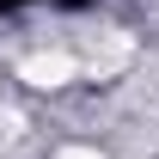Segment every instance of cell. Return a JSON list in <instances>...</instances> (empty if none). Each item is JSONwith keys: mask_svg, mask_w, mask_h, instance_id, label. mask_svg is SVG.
Wrapping results in <instances>:
<instances>
[{"mask_svg": "<svg viewBox=\"0 0 159 159\" xmlns=\"http://www.w3.org/2000/svg\"><path fill=\"white\" fill-rule=\"evenodd\" d=\"M55 159H104V153H92V147H61Z\"/></svg>", "mask_w": 159, "mask_h": 159, "instance_id": "obj_2", "label": "cell"}, {"mask_svg": "<svg viewBox=\"0 0 159 159\" xmlns=\"http://www.w3.org/2000/svg\"><path fill=\"white\" fill-rule=\"evenodd\" d=\"M19 74H25V86H37V92H55V86H67V80L80 74V61L67 55V49H49V55H31Z\"/></svg>", "mask_w": 159, "mask_h": 159, "instance_id": "obj_1", "label": "cell"}]
</instances>
